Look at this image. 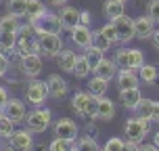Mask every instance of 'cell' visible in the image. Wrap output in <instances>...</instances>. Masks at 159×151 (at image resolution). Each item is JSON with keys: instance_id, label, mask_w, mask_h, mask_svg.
Instances as JSON below:
<instances>
[{"instance_id": "6da1fadb", "label": "cell", "mask_w": 159, "mask_h": 151, "mask_svg": "<svg viewBox=\"0 0 159 151\" xmlns=\"http://www.w3.org/2000/svg\"><path fill=\"white\" fill-rule=\"evenodd\" d=\"M50 122H52V113H50V109H46L44 105L32 109V111L25 116V128H27L32 134L44 132V130L50 126Z\"/></svg>"}, {"instance_id": "7a4b0ae2", "label": "cell", "mask_w": 159, "mask_h": 151, "mask_svg": "<svg viewBox=\"0 0 159 151\" xmlns=\"http://www.w3.org/2000/svg\"><path fill=\"white\" fill-rule=\"evenodd\" d=\"M96 105H98V99L90 92L78 90L71 97V109L82 118H96Z\"/></svg>"}, {"instance_id": "3957f363", "label": "cell", "mask_w": 159, "mask_h": 151, "mask_svg": "<svg viewBox=\"0 0 159 151\" xmlns=\"http://www.w3.org/2000/svg\"><path fill=\"white\" fill-rule=\"evenodd\" d=\"M115 63H117L119 69H134V72H138L144 65L143 50H138V48H119L115 53Z\"/></svg>"}, {"instance_id": "277c9868", "label": "cell", "mask_w": 159, "mask_h": 151, "mask_svg": "<svg viewBox=\"0 0 159 151\" xmlns=\"http://www.w3.org/2000/svg\"><path fill=\"white\" fill-rule=\"evenodd\" d=\"M149 124H151V120L140 118V116L128 120L126 124H124V136H126V141L140 145V141L149 134Z\"/></svg>"}, {"instance_id": "5b68a950", "label": "cell", "mask_w": 159, "mask_h": 151, "mask_svg": "<svg viewBox=\"0 0 159 151\" xmlns=\"http://www.w3.org/2000/svg\"><path fill=\"white\" fill-rule=\"evenodd\" d=\"M32 23H34V27H36V36H42V34H59L63 30L61 17L52 15V13H46V15L38 17Z\"/></svg>"}, {"instance_id": "8992f818", "label": "cell", "mask_w": 159, "mask_h": 151, "mask_svg": "<svg viewBox=\"0 0 159 151\" xmlns=\"http://www.w3.org/2000/svg\"><path fill=\"white\" fill-rule=\"evenodd\" d=\"M40 42V55L44 57H57L61 50H63V40L59 34H42V36H36Z\"/></svg>"}, {"instance_id": "52a82bcc", "label": "cell", "mask_w": 159, "mask_h": 151, "mask_svg": "<svg viewBox=\"0 0 159 151\" xmlns=\"http://www.w3.org/2000/svg\"><path fill=\"white\" fill-rule=\"evenodd\" d=\"M25 97H27V103H32L34 107H40L44 105L48 97V86L46 82H40V80H32L27 88H25Z\"/></svg>"}, {"instance_id": "ba28073f", "label": "cell", "mask_w": 159, "mask_h": 151, "mask_svg": "<svg viewBox=\"0 0 159 151\" xmlns=\"http://www.w3.org/2000/svg\"><path fill=\"white\" fill-rule=\"evenodd\" d=\"M113 25H115V32H117V40L121 42V44H128L130 40H134V19L132 17H126L121 15L117 17L115 21H113Z\"/></svg>"}, {"instance_id": "9c48e42d", "label": "cell", "mask_w": 159, "mask_h": 151, "mask_svg": "<svg viewBox=\"0 0 159 151\" xmlns=\"http://www.w3.org/2000/svg\"><path fill=\"white\" fill-rule=\"evenodd\" d=\"M2 113L11 118L15 124H23L25 122V116H27V109H25V103L19 101V99H8L7 105L2 107Z\"/></svg>"}, {"instance_id": "30bf717a", "label": "cell", "mask_w": 159, "mask_h": 151, "mask_svg": "<svg viewBox=\"0 0 159 151\" xmlns=\"http://www.w3.org/2000/svg\"><path fill=\"white\" fill-rule=\"evenodd\" d=\"M8 147L13 149H19V151H27L34 147V139H32V132L23 128V130H15L11 139H8Z\"/></svg>"}, {"instance_id": "8fae6325", "label": "cell", "mask_w": 159, "mask_h": 151, "mask_svg": "<svg viewBox=\"0 0 159 151\" xmlns=\"http://www.w3.org/2000/svg\"><path fill=\"white\" fill-rule=\"evenodd\" d=\"M21 72L27 78H38L42 72V55H23L21 57Z\"/></svg>"}, {"instance_id": "7c38bea8", "label": "cell", "mask_w": 159, "mask_h": 151, "mask_svg": "<svg viewBox=\"0 0 159 151\" xmlns=\"http://www.w3.org/2000/svg\"><path fill=\"white\" fill-rule=\"evenodd\" d=\"M92 38H94V34L90 30V25H75L71 30V42L75 44L78 48H88L92 44Z\"/></svg>"}, {"instance_id": "4fadbf2b", "label": "cell", "mask_w": 159, "mask_h": 151, "mask_svg": "<svg viewBox=\"0 0 159 151\" xmlns=\"http://www.w3.org/2000/svg\"><path fill=\"white\" fill-rule=\"evenodd\" d=\"M55 134L61 139H67V141H75L78 139V124L69 118H61L55 124Z\"/></svg>"}, {"instance_id": "5bb4252c", "label": "cell", "mask_w": 159, "mask_h": 151, "mask_svg": "<svg viewBox=\"0 0 159 151\" xmlns=\"http://www.w3.org/2000/svg\"><path fill=\"white\" fill-rule=\"evenodd\" d=\"M153 32H155V21H153L151 17L147 15V17H136L134 19V36L136 38H140V40H147V38H151Z\"/></svg>"}, {"instance_id": "9a60e30c", "label": "cell", "mask_w": 159, "mask_h": 151, "mask_svg": "<svg viewBox=\"0 0 159 151\" xmlns=\"http://www.w3.org/2000/svg\"><path fill=\"white\" fill-rule=\"evenodd\" d=\"M117 72H119V67H117V63H115V59H101V63L94 67V76H98V78H103V80H107V82H111L115 76H117Z\"/></svg>"}, {"instance_id": "2e32d148", "label": "cell", "mask_w": 159, "mask_h": 151, "mask_svg": "<svg viewBox=\"0 0 159 151\" xmlns=\"http://www.w3.org/2000/svg\"><path fill=\"white\" fill-rule=\"evenodd\" d=\"M46 86H48V97H52V99H61V97L67 95V82L59 73H50L48 76Z\"/></svg>"}, {"instance_id": "e0dca14e", "label": "cell", "mask_w": 159, "mask_h": 151, "mask_svg": "<svg viewBox=\"0 0 159 151\" xmlns=\"http://www.w3.org/2000/svg\"><path fill=\"white\" fill-rule=\"evenodd\" d=\"M119 101H121V105H124L126 109L136 111L138 103L143 101V95H140L138 86H134V88H124V90H119Z\"/></svg>"}, {"instance_id": "ac0fdd59", "label": "cell", "mask_w": 159, "mask_h": 151, "mask_svg": "<svg viewBox=\"0 0 159 151\" xmlns=\"http://www.w3.org/2000/svg\"><path fill=\"white\" fill-rule=\"evenodd\" d=\"M96 118L103 120V122H109V120L115 118V103L107 97H98V105H96Z\"/></svg>"}, {"instance_id": "d6986e66", "label": "cell", "mask_w": 159, "mask_h": 151, "mask_svg": "<svg viewBox=\"0 0 159 151\" xmlns=\"http://www.w3.org/2000/svg\"><path fill=\"white\" fill-rule=\"evenodd\" d=\"M59 17H61L63 27H65V30H69V32H71L75 25H80V11L75 7H65V4H63V8H61Z\"/></svg>"}, {"instance_id": "ffe728a7", "label": "cell", "mask_w": 159, "mask_h": 151, "mask_svg": "<svg viewBox=\"0 0 159 151\" xmlns=\"http://www.w3.org/2000/svg\"><path fill=\"white\" fill-rule=\"evenodd\" d=\"M115 78H117L119 90H124V88H134V86H138V82H140V78H138V73H136L134 69H119Z\"/></svg>"}, {"instance_id": "44dd1931", "label": "cell", "mask_w": 159, "mask_h": 151, "mask_svg": "<svg viewBox=\"0 0 159 151\" xmlns=\"http://www.w3.org/2000/svg\"><path fill=\"white\" fill-rule=\"evenodd\" d=\"M124 0H107L103 7V15L107 17V21H115L117 17L124 15Z\"/></svg>"}, {"instance_id": "7402d4cb", "label": "cell", "mask_w": 159, "mask_h": 151, "mask_svg": "<svg viewBox=\"0 0 159 151\" xmlns=\"http://www.w3.org/2000/svg\"><path fill=\"white\" fill-rule=\"evenodd\" d=\"M75 59H78V55L73 53V50H67V48H63L59 55H57V63H59V67L63 69V72L67 73H73V67H75Z\"/></svg>"}, {"instance_id": "603a6c76", "label": "cell", "mask_w": 159, "mask_h": 151, "mask_svg": "<svg viewBox=\"0 0 159 151\" xmlns=\"http://www.w3.org/2000/svg\"><path fill=\"white\" fill-rule=\"evenodd\" d=\"M48 11H46V7H44V2L42 0H27V21H36L38 17H42V15H46Z\"/></svg>"}, {"instance_id": "cb8c5ba5", "label": "cell", "mask_w": 159, "mask_h": 151, "mask_svg": "<svg viewBox=\"0 0 159 151\" xmlns=\"http://www.w3.org/2000/svg\"><path fill=\"white\" fill-rule=\"evenodd\" d=\"M107 80H103V78H98V76H94V78H90L88 80V92L90 95H94L96 99L98 97H103L105 92H107Z\"/></svg>"}, {"instance_id": "d4e9b609", "label": "cell", "mask_w": 159, "mask_h": 151, "mask_svg": "<svg viewBox=\"0 0 159 151\" xmlns=\"http://www.w3.org/2000/svg\"><path fill=\"white\" fill-rule=\"evenodd\" d=\"M138 78L143 80L144 84H153V82L159 78V67L157 65H143V67L138 69Z\"/></svg>"}, {"instance_id": "484cf974", "label": "cell", "mask_w": 159, "mask_h": 151, "mask_svg": "<svg viewBox=\"0 0 159 151\" xmlns=\"http://www.w3.org/2000/svg\"><path fill=\"white\" fill-rule=\"evenodd\" d=\"M19 27H21V23H19V17L17 15H11V13H7V15L0 19V32H19Z\"/></svg>"}, {"instance_id": "4316f807", "label": "cell", "mask_w": 159, "mask_h": 151, "mask_svg": "<svg viewBox=\"0 0 159 151\" xmlns=\"http://www.w3.org/2000/svg\"><path fill=\"white\" fill-rule=\"evenodd\" d=\"M90 73H92V67H90V63H88V59L84 55H80L78 59H75L73 76H75V78H88Z\"/></svg>"}, {"instance_id": "83f0119b", "label": "cell", "mask_w": 159, "mask_h": 151, "mask_svg": "<svg viewBox=\"0 0 159 151\" xmlns=\"http://www.w3.org/2000/svg\"><path fill=\"white\" fill-rule=\"evenodd\" d=\"M17 44V34L15 32H0V50L2 53H13Z\"/></svg>"}, {"instance_id": "f1b7e54d", "label": "cell", "mask_w": 159, "mask_h": 151, "mask_svg": "<svg viewBox=\"0 0 159 151\" xmlns=\"http://www.w3.org/2000/svg\"><path fill=\"white\" fill-rule=\"evenodd\" d=\"M7 13L23 17L27 13V0H7Z\"/></svg>"}, {"instance_id": "f546056e", "label": "cell", "mask_w": 159, "mask_h": 151, "mask_svg": "<svg viewBox=\"0 0 159 151\" xmlns=\"http://www.w3.org/2000/svg\"><path fill=\"white\" fill-rule=\"evenodd\" d=\"M84 57L88 59V63H90L92 72H94V67H96L98 63H101V59L105 57V53H103V50H98L96 46H92V44H90L88 48H84Z\"/></svg>"}, {"instance_id": "4dcf8cb0", "label": "cell", "mask_w": 159, "mask_h": 151, "mask_svg": "<svg viewBox=\"0 0 159 151\" xmlns=\"http://www.w3.org/2000/svg\"><path fill=\"white\" fill-rule=\"evenodd\" d=\"M15 126H17L15 122L2 113L0 116V139H11V134L15 132Z\"/></svg>"}, {"instance_id": "1f68e13d", "label": "cell", "mask_w": 159, "mask_h": 151, "mask_svg": "<svg viewBox=\"0 0 159 151\" xmlns=\"http://www.w3.org/2000/svg\"><path fill=\"white\" fill-rule=\"evenodd\" d=\"M73 147L78 149H90V151H98V143H96V136H82L78 143L73 141Z\"/></svg>"}, {"instance_id": "d6a6232c", "label": "cell", "mask_w": 159, "mask_h": 151, "mask_svg": "<svg viewBox=\"0 0 159 151\" xmlns=\"http://www.w3.org/2000/svg\"><path fill=\"white\" fill-rule=\"evenodd\" d=\"M153 103H155V101H151V99H143V101L138 103V107H136L138 116H140V118L151 120V113H153Z\"/></svg>"}, {"instance_id": "836d02e7", "label": "cell", "mask_w": 159, "mask_h": 151, "mask_svg": "<svg viewBox=\"0 0 159 151\" xmlns=\"http://www.w3.org/2000/svg\"><path fill=\"white\" fill-rule=\"evenodd\" d=\"M98 32L103 34V36H105L107 40H109L111 44H117V42H119V40H117V32H115V25H113V21H109V23H105L103 27L98 30Z\"/></svg>"}, {"instance_id": "e575fe53", "label": "cell", "mask_w": 159, "mask_h": 151, "mask_svg": "<svg viewBox=\"0 0 159 151\" xmlns=\"http://www.w3.org/2000/svg\"><path fill=\"white\" fill-rule=\"evenodd\" d=\"M48 149H50V151H67V149H73V141H67V139L57 136L55 141L48 145Z\"/></svg>"}, {"instance_id": "d590c367", "label": "cell", "mask_w": 159, "mask_h": 151, "mask_svg": "<svg viewBox=\"0 0 159 151\" xmlns=\"http://www.w3.org/2000/svg\"><path fill=\"white\" fill-rule=\"evenodd\" d=\"M92 46H96L98 50H103V53H107V50L111 48V42L105 38L101 32H94V38H92Z\"/></svg>"}, {"instance_id": "8d00e7d4", "label": "cell", "mask_w": 159, "mask_h": 151, "mask_svg": "<svg viewBox=\"0 0 159 151\" xmlns=\"http://www.w3.org/2000/svg\"><path fill=\"white\" fill-rule=\"evenodd\" d=\"M121 149H126V141H121V139H109L105 143V151H121Z\"/></svg>"}, {"instance_id": "74e56055", "label": "cell", "mask_w": 159, "mask_h": 151, "mask_svg": "<svg viewBox=\"0 0 159 151\" xmlns=\"http://www.w3.org/2000/svg\"><path fill=\"white\" fill-rule=\"evenodd\" d=\"M147 15L151 17L155 23H159V0H151L147 7Z\"/></svg>"}, {"instance_id": "f35d334b", "label": "cell", "mask_w": 159, "mask_h": 151, "mask_svg": "<svg viewBox=\"0 0 159 151\" xmlns=\"http://www.w3.org/2000/svg\"><path fill=\"white\" fill-rule=\"evenodd\" d=\"M8 67H11V63H8L7 53H2V50H0V78L8 73Z\"/></svg>"}, {"instance_id": "ab89813d", "label": "cell", "mask_w": 159, "mask_h": 151, "mask_svg": "<svg viewBox=\"0 0 159 151\" xmlns=\"http://www.w3.org/2000/svg\"><path fill=\"white\" fill-rule=\"evenodd\" d=\"M92 17H90V11H80V23L82 25H90Z\"/></svg>"}, {"instance_id": "60d3db41", "label": "cell", "mask_w": 159, "mask_h": 151, "mask_svg": "<svg viewBox=\"0 0 159 151\" xmlns=\"http://www.w3.org/2000/svg\"><path fill=\"white\" fill-rule=\"evenodd\" d=\"M151 122H155V124H159V101H155V103H153V113H151Z\"/></svg>"}, {"instance_id": "b9f144b4", "label": "cell", "mask_w": 159, "mask_h": 151, "mask_svg": "<svg viewBox=\"0 0 159 151\" xmlns=\"http://www.w3.org/2000/svg\"><path fill=\"white\" fill-rule=\"evenodd\" d=\"M8 99H11V97H8V90H7L4 86H2V88H0V107H4Z\"/></svg>"}, {"instance_id": "7bdbcfd3", "label": "cell", "mask_w": 159, "mask_h": 151, "mask_svg": "<svg viewBox=\"0 0 159 151\" xmlns=\"http://www.w3.org/2000/svg\"><path fill=\"white\" fill-rule=\"evenodd\" d=\"M151 40H153V46H155V48L159 50V30H155V32H153Z\"/></svg>"}, {"instance_id": "ee69618b", "label": "cell", "mask_w": 159, "mask_h": 151, "mask_svg": "<svg viewBox=\"0 0 159 151\" xmlns=\"http://www.w3.org/2000/svg\"><path fill=\"white\" fill-rule=\"evenodd\" d=\"M138 149H143V151H155L157 147H155V143H151V145H138Z\"/></svg>"}, {"instance_id": "f6af8a7d", "label": "cell", "mask_w": 159, "mask_h": 151, "mask_svg": "<svg viewBox=\"0 0 159 151\" xmlns=\"http://www.w3.org/2000/svg\"><path fill=\"white\" fill-rule=\"evenodd\" d=\"M65 2H67V0H50V4H52V7H63Z\"/></svg>"}, {"instance_id": "bcb514c9", "label": "cell", "mask_w": 159, "mask_h": 151, "mask_svg": "<svg viewBox=\"0 0 159 151\" xmlns=\"http://www.w3.org/2000/svg\"><path fill=\"white\" fill-rule=\"evenodd\" d=\"M153 143H155V147L159 149V132H155V134H153Z\"/></svg>"}, {"instance_id": "7dc6e473", "label": "cell", "mask_w": 159, "mask_h": 151, "mask_svg": "<svg viewBox=\"0 0 159 151\" xmlns=\"http://www.w3.org/2000/svg\"><path fill=\"white\" fill-rule=\"evenodd\" d=\"M0 116H2V107H0Z\"/></svg>"}, {"instance_id": "c3c4849f", "label": "cell", "mask_w": 159, "mask_h": 151, "mask_svg": "<svg viewBox=\"0 0 159 151\" xmlns=\"http://www.w3.org/2000/svg\"><path fill=\"white\" fill-rule=\"evenodd\" d=\"M0 88H2V84H0Z\"/></svg>"}]
</instances>
